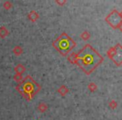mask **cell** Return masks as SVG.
<instances>
[{
    "mask_svg": "<svg viewBox=\"0 0 122 120\" xmlns=\"http://www.w3.org/2000/svg\"><path fill=\"white\" fill-rule=\"evenodd\" d=\"M37 84L30 78V77H27L25 78L24 81L22 83V84H20L19 86H18V89L20 92L23 93V94L26 95V97L27 98H31L37 92Z\"/></svg>",
    "mask_w": 122,
    "mask_h": 120,
    "instance_id": "obj_1",
    "label": "cell"
},
{
    "mask_svg": "<svg viewBox=\"0 0 122 120\" xmlns=\"http://www.w3.org/2000/svg\"><path fill=\"white\" fill-rule=\"evenodd\" d=\"M13 52L15 53V54H17V55H19L20 54L22 53V49H20L18 46H17L16 48H15L14 49H13Z\"/></svg>",
    "mask_w": 122,
    "mask_h": 120,
    "instance_id": "obj_5",
    "label": "cell"
},
{
    "mask_svg": "<svg viewBox=\"0 0 122 120\" xmlns=\"http://www.w3.org/2000/svg\"><path fill=\"white\" fill-rule=\"evenodd\" d=\"M14 79L16 80L17 82H20L22 80V76L21 74H17L14 76Z\"/></svg>",
    "mask_w": 122,
    "mask_h": 120,
    "instance_id": "obj_6",
    "label": "cell"
},
{
    "mask_svg": "<svg viewBox=\"0 0 122 120\" xmlns=\"http://www.w3.org/2000/svg\"><path fill=\"white\" fill-rule=\"evenodd\" d=\"M29 15H31V16L32 15V18H31L32 21H36V19H37V18H38V16H37V13H35V12H32V13H31Z\"/></svg>",
    "mask_w": 122,
    "mask_h": 120,
    "instance_id": "obj_4",
    "label": "cell"
},
{
    "mask_svg": "<svg viewBox=\"0 0 122 120\" xmlns=\"http://www.w3.org/2000/svg\"><path fill=\"white\" fill-rule=\"evenodd\" d=\"M56 48L59 49L60 51H62V52H65L68 49V42L66 40H62L59 41L56 44Z\"/></svg>",
    "mask_w": 122,
    "mask_h": 120,
    "instance_id": "obj_2",
    "label": "cell"
},
{
    "mask_svg": "<svg viewBox=\"0 0 122 120\" xmlns=\"http://www.w3.org/2000/svg\"><path fill=\"white\" fill-rule=\"evenodd\" d=\"M15 70H16V72L18 73V74H20V73H22L23 71L25 70L24 67L23 66V65H18V66L15 68Z\"/></svg>",
    "mask_w": 122,
    "mask_h": 120,
    "instance_id": "obj_3",
    "label": "cell"
}]
</instances>
